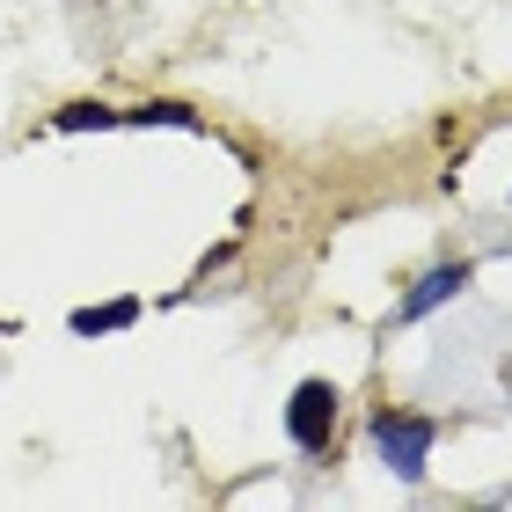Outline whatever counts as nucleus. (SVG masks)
<instances>
[{"label": "nucleus", "mask_w": 512, "mask_h": 512, "mask_svg": "<svg viewBox=\"0 0 512 512\" xmlns=\"http://www.w3.org/2000/svg\"><path fill=\"white\" fill-rule=\"evenodd\" d=\"M432 439H439L432 417H410V410H374V447H381V461H388V469L403 476V483L425 476Z\"/></svg>", "instance_id": "nucleus-1"}, {"label": "nucleus", "mask_w": 512, "mask_h": 512, "mask_svg": "<svg viewBox=\"0 0 512 512\" xmlns=\"http://www.w3.org/2000/svg\"><path fill=\"white\" fill-rule=\"evenodd\" d=\"M286 432H293L300 454H322L330 432H337V388L330 381H300L293 403H286Z\"/></svg>", "instance_id": "nucleus-2"}, {"label": "nucleus", "mask_w": 512, "mask_h": 512, "mask_svg": "<svg viewBox=\"0 0 512 512\" xmlns=\"http://www.w3.org/2000/svg\"><path fill=\"white\" fill-rule=\"evenodd\" d=\"M469 278H476V264H439V271H425V278H417V286H410V300H403V322L432 315L439 300H454L461 286H469Z\"/></svg>", "instance_id": "nucleus-3"}, {"label": "nucleus", "mask_w": 512, "mask_h": 512, "mask_svg": "<svg viewBox=\"0 0 512 512\" xmlns=\"http://www.w3.org/2000/svg\"><path fill=\"white\" fill-rule=\"evenodd\" d=\"M139 315V300H110V308H81L74 315V337H103V330H125Z\"/></svg>", "instance_id": "nucleus-4"}, {"label": "nucleus", "mask_w": 512, "mask_h": 512, "mask_svg": "<svg viewBox=\"0 0 512 512\" xmlns=\"http://www.w3.org/2000/svg\"><path fill=\"white\" fill-rule=\"evenodd\" d=\"M132 118H139V125H183V132H198V118H191L183 103H147V110H132Z\"/></svg>", "instance_id": "nucleus-5"}, {"label": "nucleus", "mask_w": 512, "mask_h": 512, "mask_svg": "<svg viewBox=\"0 0 512 512\" xmlns=\"http://www.w3.org/2000/svg\"><path fill=\"white\" fill-rule=\"evenodd\" d=\"M88 125H110V110L103 103H66L59 110V132H88Z\"/></svg>", "instance_id": "nucleus-6"}]
</instances>
